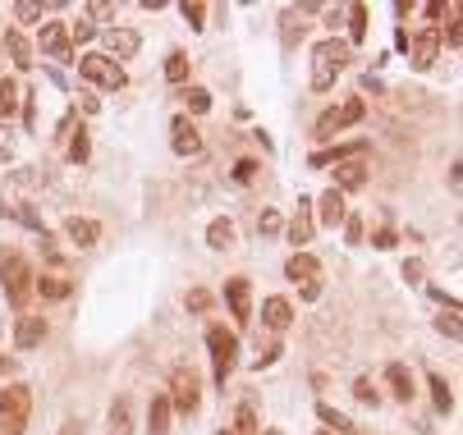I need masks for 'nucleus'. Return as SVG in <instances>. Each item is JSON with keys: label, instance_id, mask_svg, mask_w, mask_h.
Wrapping results in <instances>:
<instances>
[{"label": "nucleus", "instance_id": "obj_11", "mask_svg": "<svg viewBox=\"0 0 463 435\" xmlns=\"http://www.w3.org/2000/svg\"><path fill=\"white\" fill-rule=\"evenodd\" d=\"M225 307H229V316H235L239 326H248V321H253V285L244 280V275L225 280Z\"/></svg>", "mask_w": 463, "mask_h": 435}, {"label": "nucleus", "instance_id": "obj_27", "mask_svg": "<svg viewBox=\"0 0 463 435\" xmlns=\"http://www.w3.org/2000/svg\"><path fill=\"white\" fill-rule=\"evenodd\" d=\"M276 358H280V335H266V339L257 335V358H253V367L262 371V367H271Z\"/></svg>", "mask_w": 463, "mask_h": 435}, {"label": "nucleus", "instance_id": "obj_32", "mask_svg": "<svg viewBox=\"0 0 463 435\" xmlns=\"http://www.w3.org/2000/svg\"><path fill=\"white\" fill-rule=\"evenodd\" d=\"M188 69H193V64H188L184 51H170V55H166V78H170V83H188Z\"/></svg>", "mask_w": 463, "mask_h": 435}, {"label": "nucleus", "instance_id": "obj_22", "mask_svg": "<svg viewBox=\"0 0 463 435\" xmlns=\"http://www.w3.org/2000/svg\"><path fill=\"white\" fill-rule=\"evenodd\" d=\"M367 151V142H339V147H322L313 151V166H339V161H358Z\"/></svg>", "mask_w": 463, "mask_h": 435}, {"label": "nucleus", "instance_id": "obj_17", "mask_svg": "<svg viewBox=\"0 0 463 435\" xmlns=\"http://www.w3.org/2000/svg\"><path fill=\"white\" fill-rule=\"evenodd\" d=\"M367 183V161L358 156V161H339L335 166V192H358Z\"/></svg>", "mask_w": 463, "mask_h": 435}, {"label": "nucleus", "instance_id": "obj_41", "mask_svg": "<svg viewBox=\"0 0 463 435\" xmlns=\"http://www.w3.org/2000/svg\"><path fill=\"white\" fill-rule=\"evenodd\" d=\"M184 19H188V28H202L207 23V5H184Z\"/></svg>", "mask_w": 463, "mask_h": 435}, {"label": "nucleus", "instance_id": "obj_36", "mask_svg": "<svg viewBox=\"0 0 463 435\" xmlns=\"http://www.w3.org/2000/svg\"><path fill=\"white\" fill-rule=\"evenodd\" d=\"M92 37H97V23L83 14L79 23H69V42H92Z\"/></svg>", "mask_w": 463, "mask_h": 435}, {"label": "nucleus", "instance_id": "obj_47", "mask_svg": "<svg viewBox=\"0 0 463 435\" xmlns=\"http://www.w3.org/2000/svg\"><path fill=\"white\" fill-rule=\"evenodd\" d=\"M376 248H395V229H381L376 234Z\"/></svg>", "mask_w": 463, "mask_h": 435}, {"label": "nucleus", "instance_id": "obj_7", "mask_svg": "<svg viewBox=\"0 0 463 435\" xmlns=\"http://www.w3.org/2000/svg\"><path fill=\"white\" fill-rule=\"evenodd\" d=\"M79 73L88 78V83L106 88V92H120V88H124V69L115 64L110 55H101V51H88V55L79 60Z\"/></svg>", "mask_w": 463, "mask_h": 435}, {"label": "nucleus", "instance_id": "obj_24", "mask_svg": "<svg viewBox=\"0 0 463 435\" xmlns=\"http://www.w3.org/2000/svg\"><path fill=\"white\" fill-rule=\"evenodd\" d=\"M0 42H5V51H10V60H14L19 69H32V42H28L23 32L5 28V32H0Z\"/></svg>", "mask_w": 463, "mask_h": 435}, {"label": "nucleus", "instance_id": "obj_39", "mask_svg": "<svg viewBox=\"0 0 463 435\" xmlns=\"http://www.w3.org/2000/svg\"><path fill=\"white\" fill-rule=\"evenodd\" d=\"M14 19H19V23H37V19H42V5H37V0H19Z\"/></svg>", "mask_w": 463, "mask_h": 435}, {"label": "nucleus", "instance_id": "obj_26", "mask_svg": "<svg viewBox=\"0 0 463 435\" xmlns=\"http://www.w3.org/2000/svg\"><path fill=\"white\" fill-rule=\"evenodd\" d=\"M427 385H432V399H436V413H454V389H450V380H445L441 371H432V376H427Z\"/></svg>", "mask_w": 463, "mask_h": 435}, {"label": "nucleus", "instance_id": "obj_52", "mask_svg": "<svg viewBox=\"0 0 463 435\" xmlns=\"http://www.w3.org/2000/svg\"><path fill=\"white\" fill-rule=\"evenodd\" d=\"M220 435H225V431H220Z\"/></svg>", "mask_w": 463, "mask_h": 435}, {"label": "nucleus", "instance_id": "obj_15", "mask_svg": "<svg viewBox=\"0 0 463 435\" xmlns=\"http://www.w3.org/2000/svg\"><path fill=\"white\" fill-rule=\"evenodd\" d=\"M262 321H266V330H271V335H285L294 326V303L289 298H266L262 303Z\"/></svg>", "mask_w": 463, "mask_h": 435}, {"label": "nucleus", "instance_id": "obj_4", "mask_svg": "<svg viewBox=\"0 0 463 435\" xmlns=\"http://www.w3.org/2000/svg\"><path fill=\"white\" fill-rule=\"evenodd\" d=\"M207 348H211V376L225 389V380L235 376V367H239V335L225 330V326H211L207 330Z\"/></svg>", "mask_w": 463, "mask_h": 435}, {"label": "nucleus", "instance_id": "obj_6", "mask_svg": "<svg viewBox=\"0 0 463 435\" xmlns=\"http://www.w3.org/2000/svg\"><path fill=\"white\" fill-rule=\"evenodd\" d=\"M363 115H367V106H363V97H349V101H339V106H330L326 115H322V120H317V138L326 142V138H335V133H344V129H349V124H358L363 120Z\"/></svg>", "mask_w": 463, "mask_h": 435}, {"label": "nucleus", "instance_id": "obj_16", "mask_svg": "<svg viewBox=\"0 0 463 435\" xmlns=\"http://www.w3.org/2000/svg\"><path fill=\"white\" fill-rule=\"evenodd\" d=\"M385 389H390V399H399V404H413V394H417V385H413V371H408L404 362H390V367H385Z\"/></svg>", "mask_w": 463, "mask_h": 435}, {"label": "nucleus", "instance_id": "obj_35", "mask_svg": "<svg viewBox=\"0 0 463 435\" xmlns=\"http://www.w3.org/2000/svg\"><path fill=\"white\" fill-rule=\"evenodd\" d=\"M88 151H92V142H88V133L79 129V133L69 138V161H79V166H83V161H88Z\"/></svg>", "mask_w": 463, "mask_h": 435}, {"label": "nucleus", "instance_id": "obj_33", "mask_svg": "<svg viewBox=\"0 0 463 435\" xmlns=\"http://www.w3.org/2000/svg\"><path fill=\"white\" fill-rule=\"evenodd\" d=\"M354 399H358V404H367V408H376V404H381V389H376V380L358 376V380H354Z\"/></svg>", "mask_w": 463, "mask_h": 435}, {"label": "nucleus", "instance_id": "obj_42", "mask_svg": "<svg viewBox=\"0 0 463 435\" xmlns=\"http://www.w3.org/2000/svg\"><path fill=\"white\" fill-rule=\"evenodd\" d=\"M188 307H193V311H207V307H211V294H207V289H188Z\"/></svg>", "mask_w": 463, "mask_h": 435}, {"label": "nucleus", "instance_id": "obj_14", "mask_svg": "<svg viewBox=\"0 0 463 435\" xmlns=\"http://www.w3.org/2000/svg\"><path fill=\"white\" fill-rule=\"evenodd\" d=\"M313 216H317V225H326V229L344 225V216H349V207H344V192L326 188V192L317 197V207H313Z\"/></svg>", "mask_w": 463, "mask_h": 435}, {"label": "nucleus", "instance_id": "obj_49", "mask_svg": "<svg viewBox=\"0 0 463 435\" xmlns=\"http://www.w3.org/2000/svg\"><path fill=\"white\" fill-rule=\"evenodd\" d=\"M5 371H14V358H0V376H5Z\"/></svg>", "mask_w": 463, "mask_h": 435}, {"label": "nucleus", "instance_id": "obj_21", "mask_svg": "<svg viewBox=\"0 0 463 435\" xmlns=\"http://www.w3.org/2000/svg\"><path fill=\"white\" fill-rule=\"evenodd\" d=\"M170 417H175L170 399H166V394H151V404H147V435H170Z\"/></svg>", "mask_w": 463, "mask_h": 435}, {"label": "nucleus", "instance_id": "obj_9", "mask_svg": "<svg viewBox=\"0 0 463 435\" xmlns=\"http://www.w3.org/2000/svg\"><path fill=\"white\" fill-rule=\"evenodd\" d=\"M97 32H101V42H106V51H101V55H110L115 64L129 60V55H138V47H142L138 28H97Z\"/></svg>", "mask_w": 463, "mask_h": 435}, {"label": "nucleus", "instance_id": "obj_20", "mask_svg": "<svg viewBox=\"0 0 463 435\" xmlns=\"http://www.w3.org/2000/svg\"><path fill=\"white\" fill-rule=\"evenodd\" d=\"M64 234H69L73 248H92V243L101 239V225L88 220V216H69V220H64Z\"/></svg>", "mask_w": 463, "mask_h": 435}, {"label": "nucleus", "instance_id": "obj_44", "mask_svg": "<svg viewBox=\"0 0 463 435\" xmlns=\"http://www.w3.org/2000/svg\"><path fill=\"white\" fill-rule=\"evenodd\" d=\"M10 156H14V133H10V129H0V166H5Z\"/></svg>", "mask_w": 463, "mask_h": 435}, {"label": "nucleus", "instance_id": "obj_5", "mask_svg": "<svg viewBox=\"0 0 463 435\" xmlns=\"http://www.w3.org/2000/svg\"><path fill=\"white\" fill-rule=\"evenodd\" d=\"M170 408L175 413H184V417H193L202 408V376L193 371V367H175V376H170Z\"/></svg>", "mask_w": 463, "mask_h": 435}, {"label": "nucleus", "instance_id": "obj_30", "mask_svg": "<svg viewBox=\"0 0 463 435\" xmlns=\"http://www.w3.org/2000/svg\"><path fill=\"white\" fill-rule=\"evenodd\" d=\"M459 321H463V316H459V303H450V307L436 316V330L450 335V339H463V326H459Z\"/></svg>", "mask_w": 463, "mask_h": 435}, {"label": "nucleus", "instance_id": "obj_31", "mask_svg": "<svg viewBox=\"0 0 463 435\" xmlns=\"http://www.w3.org/2000/svg\"><path fill=\"white\" fill-rule=\"evenodd\" d=\"M317 417H322L326 426H335V431H344V435H358V426H354L349 417H344L339 408H330V404H317Z\"/></svg>", "mask_w": 463, "mask_h": 435}, {"label": "nucleus", "instance_id": "obj_43", "mask_svg": "<svg viewBox=\"0 0 463 435\" xmlns=\"http://www.w3.org/2000/svg\"><path fill=\"white\" fill-rule=\"evenodd\" d=\"M257 179V161H239L235 166V183H253Z\"/></svg>", "mask_w": 463, "mask_h": 435}, {"label": "nucleus", "instance_id": "obj_2", "mask_svg": "<svg viewBox=\"0 0 463 435\" xmlns=\"http://www.w3.org/2000/svg\"><path fill=\"white\" fill-rule=\"evenodd\" d=\"M32 280H37V275H32V266L19 257V252H0V289H5V303L10 307H28L32 303Z\"/></svg>", "mask_w": 463, "mask_h": 435}, {"label": "nucleus", "instance_id": "obj_34", "mask_svg": "<svg viewBox=\"0 0 463 435\" xmlns=\"http://www.w3.org/2000/svg\"><path fill=\"white\" fill-rule=\"evenodd\" d=\"M235 435H262V426H257V413H253V404H244V408L235 413Z\"/></svg>", "mask_w": 463, "mask_h": 435}, {"label": "nucleus", "instance_id": "obj_10", "mask_svg": "<svg viewBox=\"0 0 463 435\" xmlns=\"http://www.w3.org/2000/svg\"><path fill=\"white\" fill-rule=\"evenodd\" d=\"M37 51H42V55H56V60H69V55H73L69 23H60V19L42 23V32H37Z\"/></svg>", "mask_w": 463, "mask_h": 435}, {"label": "nucleus", "instance_id": "obj_40", "mask_svg": "<svg viewBox=\"0 0 463 435\" xmlns=\"http://www.w3.org/2000/svg\"><path fill=\"white\" fill-rule=\"evenodd\" d=\"M344 239H349L354 248L363 243V216H354V211H349V216H344Z\"/></svg>", "mask_w": 463, "mask_h": 435}, {"label": "nucleus", "instance_id": "obj_45", "mask_svg": "<svg viewBox=\"0 0 463 435\" xmlns=\"http://www.w3.org/2000/svg\"><path fill=\"white\" fill-rule=\"evenodd\" d=\"M79 101H83V110H88V115H97V110H101V101H97L92 92H79Z\"/></svg>", "mask_w": 463, "mask_h": 435}, {"label": "nucleus", "instance_id": "obj_28", "mask_svg": "<svg viewBox=\"0 0 463 435\" xmlns=\"http://www.w3.org/2000/svg\"><path fill=\"white\" fill-rule=\"evenodd\" d=\"M179 101H184L188 115H207V110H211V92H207V88H184Z\"/></svg>", "mask_w": 463, "mask_h": 435}, {"label": "nucleus", "instance_id": "obj_8", "mask_svg": "<svg viewBox=\"0 0 463 435\" xmlns=\"http://www.w3.org/2000/svg\"><path fill=\"white\" fill-rule=\"evenodd\" d=\"M285 275L303 289V298H322V266H317L313 252H294V257L285 261Z\"/></svg>", "mask_w": 463, "mask_h": 435}, {"label": "nucleus", "instance_id": "obj_25", "mask_svg": "<svg viewBox=\"0 0 463 435\" xmlns=\"http://www.w3.org/2000/svg\"><path fill=\"white\" fill-rule=\"evenodd\" d=\"M106 435H133V404H129V399H115V404H110Z\"/></svg>", "mask_w": 463, "mask_h": 435}, {"label": "nucleus", "instance_id": "obj_48", "mask_svg": "<svg viewBox=\"0 0 463 435\" xmlns=\"http://www.w3.org/2000/svg\"><path fill=\"white\" fill-rule=\"evenodd\" d=\"M60 435H83V426H79V422H64V426H60Z\"/></svg>", "mask_w": 463, "mask_h": 435}, {"label": "nucleus", "instance_id": "obj_18", "mask_svg": "<svg viewBox=\"0 0 463 435\" xmlns=\"http://www.w3.org/2000/svg\"><path fill=\"white\" fill-rule=\"evenodd\" d=\"M42 339H47V321H42V316H19V321H14V344L19 348H42Z\"/></svg>", "mask_w": 463, "mask_h": 435}, {"label": "nucleus", "instance_id": "obj_1", "mask_svg": "<svg viewBox=\"0 0 463 435\" xmlns=\"http://www.w3.org/2000/svg\"><path fill=\"white\" fill-rule=\"evenodd\" d=\"M354 60V47L339 42V37H326V42L313 47V73H307V83H313V92H330L335 78L344 73V64Z\"/></svg>", "mask_w": 463, "mask_h": 435}, {"label": "nucleus", "instance_id": "obj_46", "mask_svg": "<svg viewBox=\"0 0 463 435\" xmlns=\"http://www.w3.org/2000/svg\"><path fill=\"white\" fill-rule=\"evenodd\" d=\"M404 280H422V261H404Z\"/></svg>", "mask_w": 463, "mask_h": 435}, {"label": "nucleus", "instance_id": "obj_12", "mask_svg": "<svg viewBox=\"0 0 463 435\" xmlns=\"http://www.w3.org/2000/svg\"><path fill=\"white\" fill-rule=\"evenodd\" d=\"M170 147H175V156H202V133L193 129L188 115H175L170 120Z\"/></svg>", "mask_w": 463, "mask_h": 435}, {"label": "nucleus", "instance_id": "obj_19", "mask_svg": "<svg viewBox=\"0 0 463 435\" xmlns=\"http://www.w3.org/2000/svg\"><path fill=\"white\" fill-rule=\"evenodd\" d=\"M32 294H42V298H69L73 294V280H69V275H60V270H42V275H37V280H32Z\"/></svg>", "mask_w": 463, "mask_h": 435}, {"label": "nucleus", "instance_id": "obj_51", "mask_svg": "<svg viewBox=\"0 0 463 435\" xmlns=\"http://www.w3.org/2000/svg\"><path fill=\"white\" fill-rule=\"evenodd\" d=\"M317 435H335V431H317Z\"/></svg>", "mask_w": 463, "mask_h": 435}, {"label": "nucleus", "instance_id": "obj_13", "mask_svg": "<svg viewBox=\"0 0 463 435\" xmlns=\"http://www.w3.org/2000/svg\"><path fill=\"white\" fill-rule=\"evenodd\" d=\"M289 243L294 248H307L313 243V234H317V216H313V202H307V197H298V211L289 216Z\"/></svg>", "mask_w": 463, "mask_h": 435}, {"label": "nucleus", "instance_id": "obj_37", "mask_svg": "<svg viewBox=\"0 0 463 435\" xmlns=\"http://www.w3.org/2000/svg\"><path fill=\"white\" fill-rule=\"evenodd\" d=\"M14 97H19V88L10 83V78H5V73H0V115H10V110L19 106Z\"/></svg>", "mask_w": 463, "mask_h": 435}, {"label": "nucleus", "instance_id": "obj_3", "mask_svg": "<svg viewBox=\"0 0 463 435\" xmlns=\"http://www.w3.org/2000/svg\"><path fill=\"white\" fill-rule=\"evenodd\" d=\"M32 417V389L28 385H5L0 389V435H23Z\"/></svg>", "mask_w": 463, "mask_h": 435}, {"label": "nucleus", "instance_id": "obj_38", "mask_svg": "<svg viewBox=\"0 0 463 435\" xmlns=\"http://www.w3.org/2000/svg\"><path fill=\"white\" fill-rule=\"evenodd\" d=\"M285 225H280V211H262L257 216V234H266V239H271V234H280Z\"/></svg>", "mask_w": 463, "mask_h": 435}, {"label": "nucleus", "instance_id": "obj_23", "mask_svg": "<svg viewBox=\"0 0 463 435\" xmlns=\"http://www.w3.org/2000/svg\"><path fill=\"white\" fill-rule=\"evenodd\" d=\"M235 243H239V229H235V220H229V216H220V220H211V225H207V248L229 252Z\"/></svg>", "mask_w": 463, "mask_h": 435}, {"label": "nucleus", "instance_id": "obj_29", "mask_svg": "<svg viewBox=\"0 0 463 435\" xmlns=\"http://www.w3.org/2000/svg\"><path fill=\"white\" fill-rule=\"evenodd\" d=\"M344 14H349V47L367 42V5H349Z\"/></svg>", "mask_w": 463, "mask_h": 435}, {"label": "nucleus", "instance_id": "obj_50", "mask_svg": "<svg viewBox=\"0 0 463 435\" xmlns=\"http://www.w3.org/2000/svg\"><path fill=\"white\" fill-rule=\"evenodd\" d=\"M262 435H280V431H262Z\"/></svg>", "mask_w": 463, "mask_h": 435}]
</instances>
